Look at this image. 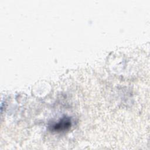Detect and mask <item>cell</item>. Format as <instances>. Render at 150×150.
<instances>
[{
    "label": "cell",
    "mask_w": 150,
    "mask_h": 150,
    "mask_svg": "<svg viewBox=\"0 0 150 150\" xmlns=\"http://www.w3.org/2000/svg\"><path fill=\"white\" fill-rule=\"evenodd\" d=\"M71 120L68 117H64L52 126V130L54 131H63L69 129L71 126Z\"/></svg>",
    "instance_id": "1"
}]
</instances>
